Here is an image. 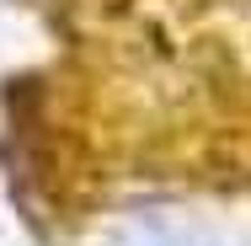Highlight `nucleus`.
Masks as SVG:
<instances>
[{
  "label": "nucleus",
  "instance_id": "obj_1",
  "mask_svg": "<svg viewBox=\"0 0 251 246\" xmlns=\"http://www.w3.org/2000/svg\"><path fill=\"white\" fill-rule=\"evenodd\" d=\"M118 246H214L198 230H176V225H134Z\"/></svg>",
  "mask_w": 251,
  "mask_h": 246
}]
</instances>
